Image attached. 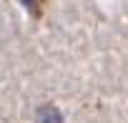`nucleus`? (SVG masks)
Returning <instances> with one entry per match:
<instances>
[{
    "label": "nucleus",
    "mask_w": 128,
    "mask_h": 123,
    "mask_svg": "<svg viewBox=\"0 0 128 123\" xmlns=\"http://www.w3.org/2000/svg\"><path fill=\"white\" fill-rule=\"evenodd\" d=\"M20 3L25 5V10L30 13V18L40 20L43 13H45V5H48V0H20Z\"/></svg>",
    "instance_id": "f03ea898"
},
{
    "label": "nucleus",
    "mask_w": 128,
    "mask_h": 123,
    "mask_svg": "<svg viewBox=\"0 0 128 123\" xmlns=\"http://www.w3.org/2000/svg\"><path fill=\"white\" fill-rule=\"evenodd\" d=\"M35 123H66V120H63V113L58 110L55 103H43L35 110Z\"/></svg>",
    "instance_id": "f257e3e1"
}]
</instances>
